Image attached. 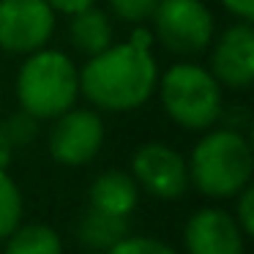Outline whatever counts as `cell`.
Returning <instances> with one entry per match:
<instances>
[{
	"mask_svg": "<svg viewBox=\"0 0 254 254\" xmlns=\"http://www.w3.org/2000/svg\"><path fill=\"white\" fill-rule=\"evenodd\" d=\"M159 74V63L150 50L112 41L79 68V96L99 112H131L156 96Z\"/></svg>",
	"mask_w": 254,
	"mask_h": 254,
	"instance_id": "1",
	"label": "cell"
},
{
	"mask_svg": "<svg viewBox=\"0 0 254 254\" xmlns=\"http://www.w3.org/2000/svg\"><path fill=\"white\" fill-rule=\"evenodd\" d=\"M189 183L210 199H232L252 181L254 153L241 128H205L186 159Z\"/></svg>",
	"mask_w": 254,
	"mask_h": 254,
	"instance_id": "2",
	"label": "cell"
},
{
	"mask_svg": "<svg viewBox=\"0 0 254 254\" xmlns=\"http://www.w3.org/2000/svg\"><path fill=\"white\" fill-rule=\"evenodd\" d=\"M19 110L36 121H52L71 110L79 99V68L63 50H41L25 55L17 71Z\"/></svg>",
	"mask_w": 254,
	"mask_h": 254,
	"instance_id": "3",
	"label": "cell"
},
{
	"mask_svg": "<svg viewBox=\"0 0 254 254\" xmlns=\"http://www.w3.org/2000/svg\"><path fill=\"white\" fill-rule=\"evenodd\" d=\"M210 68L191 61L172 63L159 74L156 93L167 118L186 131H205L216 126L224 112V93Z\"/></svg>",
	"mask_w": 254,
	"mask_h": 254,
	"instance_id": "4",
	"label": "cell"
},
{
	"mask_svg": "<svg viewBox=\"0 0 254 254\" xmlns=\"http://www.w3.org/2000/svg\"><path fill=\"white\" fill-rule=\"evenodd\" d=\"M153 39L172 55H202L216 36V19L205 0H159L150 14Z\"/></svg>",
	"mask_w": 254,
	"mask_h": 254,
	"instance_id": "5",
	"label": "cell"
},
{
	"mask_svg": "<svg viewBox=\"0 0 254 254\" xmlns=\"http://www.w3.org/2000/svg\"><path fill=\"white\" fill-rule=\"evenodd\" d=\"M104 118L93 107L66 110L63 115L52 118V128L47 137L50 156L63 167H85L101 153L104 148Z\"/></svg>",
	"mask_w": 254,
	"mask_h": 254,
	"instance_id": "6",
	"label": "cell"
},
{
	"mask_svg": "<svg viewBox=\"0 0 254 254\" xmlns=\"http://www.w3.org/2000/svg\"><path fill=\"white\" fill-rule=\"evenodd\" d=\"M58 14L47 0H0V50L30 55L47 47L55 33Z\"/></svg>",
	"mask_w": 254,
	"mask_h": 254,
	"instance_id": "7",
	"label": "cell"
},
{
	"mask_svg": "<svg viewBox=\"0 0 254 254\" xmlns=\"http://www.w3.org/2000/svg\"><path fill=\"white\" fill-rule=\"evenodd\" d=\"M131 175L139 191L156 199H181L189 191L186 156L167 142H142L131 156Z\"/></svg>",
	"mask_w": 254,
	"mask_h": 254,
	"instance_id": "8",
	"label": "cell"
},
{
	"mask_svg": "<svg viewBox=\"0 0 254 254\" xmlns=\"http://www.w3.org/2000/svg\"><path fill=\"white\" fill-rule=\"evenodd\" d=\"M210 74L221 88L246 90L254 82V28L252 19H235L210 41Z\"/></svg>",
	"mask_w": 254,
	"mask_h": 254,
	"instance_id": "9",
	"label": "cell"
},
{
	"mask_svg": "<svg viewBox=\"0 0 254 254\" xmlns=\"http://www.w3.org/2000/svg\"><path fill=\"white\" fill-rule=\"evenodd\" d=\"M246 232L235 216L224 208H199L189 216L183 227V252L186 254H243Z\"/></svg>",
	"mask_w": 254,
	"mask_h": 254,
	"instance_id": "10",
	"label": "cell"
},
{
	"mask_svg": "<svg viewBox=\"0 0 254 254\" xmlns=\"http://www.w3.org/2000/svg\"><path fill=\"white\" fill-rule=\"evenodd\" d=\"M88 205L112 216H131L139 205V186L131 172L126 170H104L93 178L88 189Z\"/></svg>",
	"mask_w": 254,
	"mask_h": 254,
	"instance_id": "11",
	"label": "cell"
},
{
	"mask_svg": "<svg viewBox=\"0 0 254 254\" xmlns=\"http://www.w3.org/2000/svg\"><path fill=\"white\" fill-rule=\"evenodd\" d=\"M112 19L107 11H101L99 6H88L82 11L71 14V22H68V41L77 52H82L85 58L96 55V52L107 50L112 44Z\"/></svg>",
	"mask_w": 254,
	"mask_h": 254,
	"instance_id": "12",
	"label": "cell"
},
{
	"mask_svg": "<svg viewBox=\"0 0 254 254\" xmlns=\"http://www.w3.org/2000/svg\"><path fill=\"white\" fill-rule=\"evenodd\" d=\"M128 232L131 230H128L126 216H112V213H104V210L90 208V205L77 221V241L88 252H96V254H104L107 249H112Z\"/></svg>",
	"mask_w": 254,
	"mask_h": 254,
	"instance_id": "13",
	"label": "cell"
},
{
	"mask_svg": "<svg viewBox=\"0 0 254 254\" xmlns=\"http://www.w3.org/2000/svg\"><path fill=\"white\" fill-rule=\"evenodd\" d=\"M3 254H63V241L55 227L44 221H22L3 241Z\"/></svg>",
	"mask_w": 254,
	"mask_h": 254,
	"instance_id": "14",
	"label": "cell"
},
{
	"mask_svg": "<svg viewBox=\"0 0 254 254\" xmlns=\"http://www.w3.org/2000/svg\"><path fill=\"white\" fill-rule=\"evenodd\" d=\"M25 216V199L8 170H0V243L6 241Z\"/></svg>",
	"mask_w": 254,
	"mask_h": 254,
	"instance_id": "15",
	"label": "cell"
},
{
	"mask_svg": "<svg viewBox=\"0 0 254 254\" xmlns=\"http://www.w3.org/2000/svg\"><path fill=\"white\" fill-rule=\"evenodd\" d=\"M0 128H3V134H6L8 142L17 150V148H25V145H30L36 139V134H39V121H36L30 112L19 110V112H14V115H8L6 121H0Z\"/></svg>",
	"mask_w": 254,
	"mask_h": 254,
	"instance_id": "16",
	"label": "cell"
},
{
	"mask_svg": "<svg viewBox=\"0 0 254 254\" xmlns=\"http://www.w3.org/2000/svg\"><path fill=\"white\" fill-rule=\"evenodd\" d=\"M104 254H181L175 246L159 241V238L150 235H123L121 241L115 243L112 249H107Z\"/></svg>",
	"mask_w": 254,
	"mask_h": 254,
	"instance_id": "17",
	"label": "cell"
},
{
	"mask_svg": "<svg viewBox=\"0 0 254 254\" xmlns=\"http://www.w3.org/2000/svg\"><path fill=\"white\" fill-rule=\"evenodd\" d=\"M107 3H110V11L115 19L128 25H145L159 0H107Z\"/></svg>",
	"mask_w": 254,
	"mask_h": 254,
	"instance_id": "18",
	"label": "cell"
},
{
	"mask_svg": "<svg viewBox=\"0 0 254 254\" xmlns=\"http://www.w3.org/2000/svg\"><path fill=\"white\" fill-rule=\"evenodd\" d=\"M232 199H235V213H232L235 221L241 224V230L246 235H254V189L243 186Z\"/></svg>",
	"mask_w": 254,
	"mask_h": 254,
	"instance_id": "19",
	"label": "cell"
},
{
	"mask_svg": "<svg viewBox=\"0 0 254 254\" xmlns=\"http://www.w3.org/2000/svg\"><path fill=\"white\" fill-rule=\"evenodd\" d=\"M235 19H254V0H219Z\"/></svg>",
	"mask_w": 254,
	"mask_h": 254,
	"instance_id": "20",
	"label": "cell"
},
{
	"mask_svg": "<svg viewBox=\"0 0 254 254\" xmlns=\"http://www.w3.org/2000/svg\"><path fill=\"white\" fill-rule=\"evenodd\" d=\"M52 6V11L55 14H66V17H71V14H77V11H82V8H88V6H93L96 0H47Z\"/></svg>",
	"mask_w": 254,
	"mask_h": 254,
	"instance_id": "21",
	"label": "cell"
},
{
	"mask_svg": "<svg viewBox=\"0 0 254 254\" xmlns=\"http://www.w3.org/2000/svg\"><path fill=\"white\" fill-rule=\"evenodd\" d=\"M153 30L150 28H145V25H134L131 28V33H128V44H134V47H142V50H150L153 47Z\"/></svg>",
	"mask_w": 254,
	"mask_h": 254,
	"instance_id": "22",
	"label": "cell"
},
{
	"mask_svg": "<svg viewBox=\"0 0 254 254\" xmlns=\"http://www.w3.org/2000/svg\"><path fill=\"white\" fill-rule=\"evenodd\" d=\"M11 156H14V145L8 142V137L3 134V128H0V170H8Z\"/></svg>",
	"mask_w": 254,
	"mask_h": 254,
	"instance_id": "23",
	"label": "cell"
}]
</instances>
